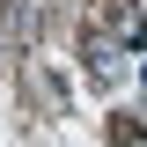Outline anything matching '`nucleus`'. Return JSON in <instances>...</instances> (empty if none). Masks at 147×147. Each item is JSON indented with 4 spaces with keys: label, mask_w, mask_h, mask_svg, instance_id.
I'll return each instance as SVG.
<instances>
[{
    "label": "nucleus",
    "mask_w": 147,
    "mask_h": 147,
    "mask_svg": "<svg viewBox=\"0 0 147 147\" xmlns=\"http://www.w3.org/2000/svg\"><path fill=\"white\" fill-rule=\"evenodd\" d=\"M81 59H88V74H96V81H118V74H125V44H110L103 30H88Z\"/></svg>",
    "instance_id": "nucleus-1"
},
{
    "label": "nucleus",
    "mask_w": 147,
    "mask_h": 147,
    "mask_svg": "<svg viewBox=\"0 0 147 147\" xmlns=\"http://www.w3.org/2000/svg\"><path fill=\"white\" fill-rule=\"evenodd\" d=\"M110 147H147V125L140 118H110Z\"/></svg>",
    "instance_id": "nucleus-2"
}]
</instances>
